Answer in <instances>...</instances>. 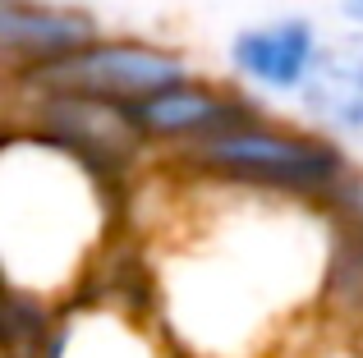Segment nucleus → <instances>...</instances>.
Segmentation results:
<instances>
[{"mask_svg":"<svg viewBox=\"0 0 363 358\" xmlns=\"http://www.w3.org/2000/svg\"><path fill=\"white\" fill-rule=\"evenodd\" d=\"M322 28L308 14H272L244 23L225 42V74L257 101H299L322 60Z\"/></svg>","mask_w":363,"mask_h":358,"instance_id":"20e7f679","label":"nucleus"},{"mask_svg":"<svg viewBox=\"0 0 363 358\" xmlns=\"http://www.w3.org/2000/svg\"><path fill=\"white\" fill-rule=\"evenodd\" d=\"M189 74H194V60L184 51H175V46L152 42V37L101 33L92 46L46 64V69L5 79V88L9 92H74V97H101V101H120V106H138L152 92L170 88V83L189 79Z\"/></svg>","mask_w":363,"mask_h":358,"instance_id":"7ed1b4c3","label":"nucleus"},{"mask_svg":"<svg viewBox=\"0 0 363 358\" xmlns=\"http://www.w3.org/2000/svg\"><path fill=\"white\" fill-rule=\"evenodd\" d=\"M37 358H170L161 350L147 317L124 313L120 304L92 299V304H65L51 322Z\"/></svg>","mask_w":363,"mask_h":358,"instance_id":"0eeeda50","label":"nucleus"},{"mask_svg":"<svg viewBox=\"0 0 363 358\" xmlns=\"http://www.w3.org/2000/svg\"><path fill=\"white\" fill-rule=\"evenodd\" d=\"M179 175L207 179V184L244 188V193L294 197L313 207H336V197L359 175L345 143L313 125H294L272 110H253L240 125L203 138L179 156H166Z\"/></svg>","mask_w":363,"mask_h":358,"instance_id":"f03ea898","label":"nucleus"},{"mask_svg":"<svg viewBox=\"0 0 363 358\" xmlns=\"http://www.w3.org/2000/svg\"><path fill=\"white\" fill-rule=\"evenodd\" d=\"M253 110H262V101L253 92H244L235 79H203V74H189V79L170 83V88L152 92L147 101L133 106L143 138H147L152 152L179 156L189 147H198L203 138L221 134V129L240 125Z\"/></svg>","mask_w":363,"mask_h":358,"instance_id":"39448f33","label":"nucleus"},{"mask_svg":"<svg viewBox=\"0 0 363 358\" xmlns=\"http://www.w3.org/2000/svg\"><path fill=\"white\" fill-rule=\"evenodd\" d=\"M101 37L92 9L74 0H0V60L5 79L33 74Z\"/></svg>","mask_w":363,"mask_h":358,"instance_id":"423d86ee","label":"nucleus"},{"mask_svg":"<svg viewBox=\"0 0 363 358\" xmlns=\"http://www.w3.org/2000/svg\"><path fill=\"white\" fill-rule=\"evenodd\" d=\"M106 166L55 143L33 129L5 134V207L42 212V225L5 234V271L14 294L55 304L79 294L83 267L101 258V243L116 221V184Z\"/></svg>","mask_w":363,"mask_h":358,"instance_id":"f257e3e1","label":"nucleus"},{"mask_svg":"<svg viewBox=\"0 0 363 358\" xmlns=\"http://www.w3.org/2000/svg\"><path fill=\"white\" fill-rule=\"evenodd\" d=\"M336 14L345 28H354V33H363V0H336Z\"/></svg>","mask_w":363,"mask_h":358,"instance_id":"1a4fd4ad","label":"nucleus"},{"mask_svg":"<svg viewBox=\"0 0 363 358\" xmlns=\"http://www.w3.org/2000/svg\"><path fill=\"white\" fill-rule=\"evenodd\" d=\"M299 115L340 143L363 138V33L345 28L322 46V60L299 97Z\"/></svg>","mask_w":363,"mask_h":358,"instance_id":"6e6552de","label":"nucleus"}]
</instances>
